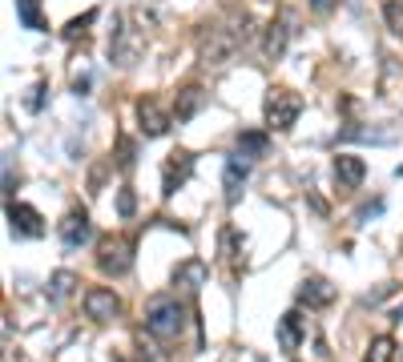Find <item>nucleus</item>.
Here are the masks:
<instances>
[{"instance_id": "nucleus-1", "label": "nucleus", "mask_w": 403, "mask_h": 362, "mask_svg": "<svg viewBox=\"0 0 403 362\" xmlns=\"http://www.w3.org/2000/svg\"><path fill=\"white\" fill-rule=\"evenodd\" d=\"M186 326V306L177 298H153L145 306V330L153 338H177Z\"/></svg>"}, {"instance_id": "nucleus-2", "label": "nucleus", "mask_w": 403, "mask_h": 362, "mask_svg": "<svg viewBox=\"0 0 403 362\" xmlns=\"http://www.w3.org/2000/svg\"><path fill=\"white\" fill-rule=\"evenodd\" d=\"M263 109H266V125L270 129H290L294 121H299V113H302V97L299 93H290V89H270Z\"/></svg>"}, {"instance_id": "nucleus-3", "label": "nucleus", "mask_w": 403, "mask_h": 362, "mask_svg": "<svg viewBox=\"0 0 403 362\" xmlns=\"http://www.w3.org/2000/svg\"><path fill=\"white\" fill-rule=\"evenodd\" d=\"M61 242H65V250H81V246H89V242H93V222H89L85 210L65 213V222H61Z\"/></svg>"}, {"instance_id": "nucleus-4", "label": "nucleus", "mask_w": 403, "mask_h": 362, "mask_svg": "<svg viewBox=\"0 0 403 362\" xmlns=\"http://www.w3.org/2000/svg\"><path fill=\"white\" fill-rule=\"evenodd\" d=\"M85 314L93 318V322H109V318H117V314H121V298H117L114 290L93 286L85 294Z\"/></svg>"}, {"instance_id": "nucleus-5", "label": "nucleus", "mask_w": 403, "mask_h": 362, "mask_svg": "<svg viewBox=\"0 0 403 362\" xmlns=\"http://www.w3.org/2000/svg\"><path fill=\"white\" fill-rule=\"evenodd\" d=\"M101 270L105 274H114V278H121V274H129V266H133V254H129V242H121V237H109L105 246H101Z\"/></svg>"}, {"instance_id": "nucleus-6", "label": "nucleus", "mask_w": 403, "mask_h": 362, "mask_svg": "<svg viewBox=\"0 0 403 362\" xmlns=\"http://www.w3.org/2000/svg\"><path fill=\"white\" fill-rule=\"evenodd\" d=\"M9 225H13L16 237H40L45 234V222H40V213L25 201H9Z\"/></svg>"}, {"instance_id": "nucleus-7", "label": "nucleus", "mask_w": 403, "mask_h": 362, "mask_svg": "<svg viewBox=\"0 0 403 362\" xmlns=\"http://www.w3.org/2000/svg\"><path fill=\"white\" fill-rule=\"evenodd\" d=\"M246 177H250V162H246L242 153L226 157V174H222V189H226V201H230V205H234V201L242 198V186H246Z\"/></svg>"}, {"instance_id": "nucleus-8", "label": "nucleus", "mask_w": 403, "mask_h": 362, "mask_svg": "<svg viewBox=\"0 0 403 362\" xmlns=\"http://www.w3.org/2000/svg\"><path fill=\"white\" fill-rule=\"evenodd\" d=\"M189 169H194V157H189V153H182V149L170 153V162H165V181H162V193H165V198H174L177 186H186Z\"/></svg>"}, {"instance_id": "nucleus-9", "label": "nucleus", "mask_w": 403, "mask_h": 362, "mask_svg": "<svg viewBox=\"0 0 403 362\" xmlns=\"http://www.w3.org/2000/svg\"><path fill=\"white\" fill-rule=\"evenodd\" d=\"M363 177H367L363 157H355V153H339V157H335V181H339L343 189H359Z\"/></svg>"}, {"instance_id": "nucleus-10", "label": "nucleus", "mask_w": 403, "mask_h": 362, "mask_svg": "<svg viewBox=\"0 0 403 362\" xmlns=\"http://www.w3.org/2000/svg\"><path fill=\"white\" fill-rule=\"evenodd\" d=\"M302 322H307V318H302L299 310H290V314H282V318H278V346L290 350V354L302 346Z\"/></svg>"}, {"instance_id": "nucleus-11", "label": "nucleus", "mask_w": 403, "mask_h": 362, "mask_svg": "<svg viewBox=\"0 0 403 362\" xmlns=\"http://www.w3.org/2000/svg\"><path fill=\"white\" fill-rule=\"evenodd\" d=\"M138 49H141V40L129 37V28H114V37H109V57H114L117 64H133L138 61Z\"/></svg>"}, {"instance_id": "nucleus-12", "label": "nucleus", "mask_w": 403, "mask_h": 362, "mask_svg": "<svg viewBox=\"0 0 403 362\" xmlns=\"http://www.w3.org/2000/svg\"><path fill=\"white\" fill-rule=\"evenodd\" d=\"M138 121H141V133H145V137H162L165 129H170V117H165L153 101H138Z\"/></svg>"}, {"instance_id": "nucleus-13", "label": "nucleus", "mask_w": 403, "mask_h": 362, "mask_svg": "<svg viewBox=\"0 0 403 362\" xmlns=\"http://www.w3.org/2000/svg\"><path fill=\"white\" fill-rule=\"evenodd\" d=\"M335 298V286H331L327 278H307L299 286V302L302 306H327Z\"/></svg>"}, {"instance_id": "nucleus-14", "label": "nucleus", "mask_w": 403, "mask_h": 362, "mask_svg": "<svg viewBox=\"0 0 403 362\" xmlns=\"http://www.w3.org/2000/svg\"><path fill=\"white\" fill-rule=\"evenodd\" d=\"M202 101H206V93H202L198 85H189V89L177 93V105H174V121H177V125H186L189 117L202 109Z\"/></svg>"}, {"instance_id": "nucleus-15", "label": "nucleus", "mask_w": 403, "mask_h": 362, "mask_svg": "<svg viewBox=\"0 0 403 362\" xmlns=\"http://www.w3.org/2000/svg\"><path fill=\"white\" fill-rule=\"evenodd\" d=\"M287 37H290V16H282V21H275V25H270V33H266V40H263V52L270 57V61H278V57H282Z\"/></svg>"}, {"instance_id": "nucleus-16", "label": "nucleus", "mask_w": 403, "mask_h": 362, "mask_svg": "<svg viewBox=\"0 0 403 362\" xmlns=\"http://www.w3.org/2000/svg\"><path fill=\"white\" fill-rule=\"evenodd\" d=\"M266 145H270V137L266 133H254V129H246V133H238V153L246 157V162H254V157H263Z\"/></svg>"}, {"instance_id": "nucleus-17", "label": "nucleus", "mask_w": 403, "mask_h": 362, "mask_svg": "<svg viewBox=\"0 0 403 362\" xmlns=\"http://www.w3.org/2000/svg\"><path fill=\"white\" fill-rule=\"evenodd\" d=\"M16 21L25 28H33V33H40L45 28V21H40V0H16Z\"/></svg>"}, {"instance_id": "nucleus-18", "label": "nucleus", "mask_w": 403, "mask_h": 362, "mask_svg": "<svg viewBox=\"0 0 403 362\" xmlns=\"http://www.w3.org/2000/svg\"><path fill=\"white\" fill-rule=\"evenodd\" d=\"M391 358H395V342H391L387 334H379V338H371V346H367L363 362H391Z\"/></svg>"}, {"instance_id": "nucleus-19", "label": "nucleus", "mask_w": 403, "mask_h": 362, "mask_svg": "<svg viewBox=\"0 0 403 362\" xmlns=\"http://www.w3.org/2000/svg\"><path fill=\"white\" fill-rule=\"evenodd\" d=\"M73 286H77V278L69 274V270H61V274H53V282H49V298L53 302H65L69 294H73Z\"/></svg>"}, {"instance_id": "nucleus-20", "label": "nucleus", "mask_w": 403, "mask_h": 362, "mask_svg": "<svg viewBox=\"0 0 403 362\" xmlns=\"http://www.w3.org/2000/svg\"><path fill=\"white\" fill-rule=\"evenodd\" d=\"M347 141H375V145H391L395 133H379V129H343Z\"/></svg>"}, {"instance_id": "nucleus-21", "label": "nucleus", "mask_w": 403, "mask_h": 362, "mask_svg": "<svg viewBox=\"0 0 403 362\" xmlns=\"http://www.w3.org/2000/svg\"><path fill=\"white\" fill-rule=\"evenodd\" d=\"M174 278H177V282H189V286H198L202 278H206V266H202V262H186V266H177V270H174Z\"/></svg>"}, {"instance_id": "nucleus-22", "label": "nucleus", "mask_w": 403, "mask_h": 362, "mask_svg": "<svg viewBox=\"0 0 403 362\" xmlns=\"http://www.w3.org/2000/svg\"><path fill=\"white\" fill-rule=\"evenodd\" d=\"M93 21H97V13H93V9H89L85 16H77V21H69V25H65V40H77V37H85V28L93 25Z\"/></svg>"}, {"instance_id": "nucleus-23", "label": "nucleus", "mask_w": 403, "mask_h": 362, "mask_svg": "<svg viewBox=\"0 0 403 362\" xmlns=\"http://www.w3.org/2000/svg\"><path fill=\"white\" fill-rule=\"evenodd\" d=\"M117 213H121V217H133V213H138V198H133L129 186L117 189Z\"/></svg>"}, {"instance_id": "nucleus-24", "label": "nucleus", "mask_w": 403, "mask_h": 362, "mask_svg": "<svg viewBox=\"0 0 403 362\" xmlns=\"http://www.w3.org/2000/svg\"><path fill=\"white\" fill-rule=\"evenodd\" d=\"M383 13H387V25H391V33H403V4H399V0H391V4L383 9Z\"/></svg>"}, {"instance_id": "nucleus-25", "label": "nucleus", "mask_w": 403, "mask_h": 362, "mask_svg": "<svg viewBox=\"0 0 403 362\" xmlns=\"http://www.w3.org/2000/svg\"><path fill=\"white\" fill-rule=\"evenodd\" d=\"M117 165H121V169H129V165H133V141H129V137L117 141Z\"/></svg>"}, {"instance_id": "nucleus-26", "label": "nucleus", "mask_w": 403, "mask_h": 362, "mask_svg": "<svg viewBox=\"0 0 403 362\" xmlns=\"http://www.w3.org/2000/svg\"><path fill=\"white\" fill-rule=\"evenodd\" d=\"M379 210H383V201H371V205H363V210H359V222L367 225V222H371V217H375Z\"/></svg>"}, {"instance_id": "nucleus-27", "label": "nucleus", "mask_w": 403, "mask_h": 362, "mask_svg": "<svg viewBox=\"0 0 403 362\" xmlns=\"http://www.w3.org/2000/svg\"><path fill=\"white\" fill-rule=\"evenodd\" d=\"M89 85H93V81H89V73H85V77H77V81H73V93H77V97H85Z\"/></svg>"}, {"instance_id": "nucleus-28", "label": "nucleus", "mask_w": 403, "mask_h": 362, "mask_svg": "<svg viewBox=\"0 0 403 362\" xmlns=\"http://www.w3.org/2000/svg\"><path fill=\"white\" fill-rule=\"evenodd\" d=\"M311 4H315V13H331L335 9V0H311Z\"/></svg>"}, {"instance_id": "nucleus-29", "label": "nucleus", "mask_w": 403, "mask_h": 362, "mask_svg": "<svg viewBox=\"0 0 403 362\" xmlns=\"http://www.w3.org/2000/svg\"><path fill=\"white\" fill-rule=\"evenodd\" d=\"M395 322H403V306H399V310H395Z\"/></svg>"}, {"instance_id": "nucleus-30", "label": "nucleus", "mask_w": 403, "mask_h": 362, "mask_svg": "<svg viewBox=\"0 0 403 362\" xmlns=\"http://www.w3.org/2000/svg\"><path fill=\"white\" fill-rule=\"evenodd\" d=\"M395 177H403V165H399V169H395Z\"/></svg>"}]
</instances>
